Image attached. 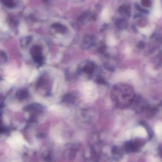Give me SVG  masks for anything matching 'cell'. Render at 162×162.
I'll list each match as a JSON object with an SVG mask.
<instances>
[{"label": "cell", "mask_w": 162, "mask_h": 162, "mask_svg": "<svg viewBox=\"0 0 162 162\" xmlns=\"http://www.w3.org/2000/svg\"><path fill=\"white\" fill-rule=\"evenodd\" d=\"M31 53L33 58L36 62L38 63L42 62V58L41 56V48L39 47L38 46L34 47L32 49Z\"/></svg>", "instance_id": "1"}, {"label": "cell", "mask_w": 162, "mask_h": 162, "mask_svg": "<svg viewBox=\"0 0 162 162\" xmlns=\"http://www.w3.org/2000/svg\"><path fill=\"white\" fill-rule=\"evenodd\" d=\"M134 135L137 136L141 137H145L147 135V133L145 130L142 128H139L134 131Z\"/></svg>", "instance_id": "2"}, {"label": "cell", "mask_w": 162, "mask_h": 162, "mask_svg": "<svg viewBox=\"0 0 162 162\" xmlns=\"http://www.w3.org/2000/svg\"><path fill=\"white\" fill-rule=\"evenodd\" d=\"M28 95V93L25 89L20 90L17 94V96L18 99H23L27 97Z\"/></svg>", "instance_id": "3"}, {"label": "cell", "mask_w": 162, "mask_h": 162, "mask_svg": "<svg viewBox=\"0 0 162 162\" xmlns=\"http://www.w3.org/2000/svg\"><path fill=\"white\" fill-rule=\"evenodd\" d=\"M53 27L60 32H65L67 30V28L65 26L59 23L54 24L53 25Z\"/></svg>", "instance_id": "4"}, {"label": "cell", "mask_w": 162, "mask_h": 162, "mask_svg": "<svg viewBox=\"0 0 162 162\" xmlns=\"http://www.w3.org/2000/svg\"><path fill=\"white\" fill-rule=\"evenodd\" d=\"M84 47H86L87 48H89L92 44V40L91 37L89 36H87L85 38L84 40Z\"/></svg>", "instance_id": "5"}, {"label": "cell", "mask_w": 162, "mask_h": 162, "mask_svg": "<svg viewBox=\"0 0 162 162\" xmlns=\"http://www.w3.org/2000/svg\"><path fill=\"white\" fill-rule=\"evenodd\" d=\"M3 4L8 7L12 8L15 6V3L13 0H2Z\"/></svg>", "instance_id": "6"}, {"label": "cell", "mask_w": 162, "mask_h": 162, "mask_svg": "<svg viewBox=\"0 0 162 162\" xmlns=\"http://www.w3.org/2000/svg\"><path fill=\"white\" fill-rule=\"evenodd\" d=\"M93 69V65L92 64H89L84 68V71L86 73H91Z\"/></svg>", "instance_id": "7"}, {"label": "cell", "mask_w": 162, "mask_h": 162, "mask_svg": "<svg viewBox=\"0 0 162 162\" xmlns=\"http://www.w3.org/2000/svg\"><path fill=\"white\" fill-rule=\"evenodd\" d=\"M63 100L67 102H72L74 100V98L73 97L72 95L68 94L67 96L64 97Z\"/></svg>", "instance_id": "8"}, {"label": "cell", "mask_w": 162, "mask_h": 162, "mask_svg": "<svg viewBox=\"0 0 162 162\" xmlns=\"http://www.w3.org/2000/svg\"><path fill=\"white\" fill-rule=\"evenodd\" d=\"M156 132L157 135H161L162 134V126L158 125L156 128Z\"/></svg>", "instance_id": "9"}, {"label": "cell", "mask_w": 162, "mask_h": 162, "mask_svg": "<svg viewBox=\"0 0 162 162\" xmlns=\"http://www.w3.org/2000/svg\"><path fill=\"white\" fill-rule=\"evenodd\" d=\"M98 83L100 84H104V80L102 78H100L98 80Z\"/></svg>", "instance_id": "10"}]
</instances>
